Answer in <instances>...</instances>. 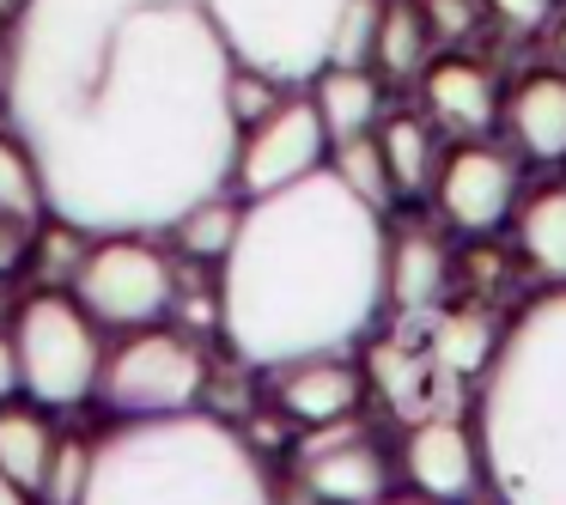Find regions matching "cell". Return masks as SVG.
<instances>
[{
    "mask_svg": "<svg viewBox=\"0 0 566 505\" xmlns=\"http://www.w3.org/2000/svg\"><path fill=\"white\" fill-rule=\"evenodd\" d=\"M98 396L116 420H147V414H184L208 402V354L184 329H128L98 366Z\"/></svg>",
    "mask_w": 566,
    "mask_h": 505,
    "instance_id": "7",
    "label": "cell"
},
{
    "mask_svg": "<svg viewBox=\"0 0 566 505\" xmlns=\"http://www.w3.org/2000/svg\"><path fill=\"white\" fill-rule=\"evenodd\" d=\"M274 378V408H281L293 427H329V420H354L359 396H366V378L347 354H305L286 359V366H269Z\"/></svg>",
    "mask_w": 566,
    "mask_h": 505,
    "instance_id": "13",
    "label": "cell"
},
{
    "mask_svg": "<svg viewBox=\"0 0 566 505\" xmlns=\"http://www.w3.org/2000/svg\"><path fill=\"white\" fill-rule=\"evenodd\" d=\"M298 481H305V493L317 505H371L390 493L396 463L371 432L329 420V427H317L298 444Z\"/></svg>",
    "mask_w": 566,
    "mask_h": 505,
    "instance_id": "11",
    "label": "cell"
},
{
    "mask_svg": "<svg viewBox=\"0 0 566 505\" xmlns=\"http://www.w3.org/2000/svg\"><path fill=\"white\" fill-rule=\"evenodd\" d=\"M463 505H505V499H463Z\"/></svg>",
    "mask_w": 566,
    "mask_h": 505,
    "instance_id": "37",
    "label": "cell"
},
{
    "mask_svg": "<svg viewBox=\"0 0 566 505\" xmlns=\"http://www.w3.org/2000/svg\"><path fill=\"white\" fill-rule=\"evenodd\" d=\"M0 505H31V499H25V493H19L7 475H0Z\"/></svg>",
    "mask_w": 566,
    "mask_h": 505,
    "instance_id": "32",
    "label": "cell"
},
{
    "mask_svg": "<svg viewBox=\"0 0 566 505\" xmlns=\"http://www.w3.org/2000/svg\"><path fill=\"white\" fill-rule=\"evenodd\" d=\"M481 475L505 505H566V286L500 329L475 402Z\"/></svg>",
    "mask_w": 566,
    "mask_h": 505,
    "instance_id": "3",
    "label": "cell"
},
{
    "mask_svg": "<svg viewBox=\"0 0 566 505\" xmlns=\"http://www.w3.org/2000/svg\"><path fill=\"white\" fill-rule=\"evenodd\" d=\"M74 298L98 329H147L165 323L177 305V274L171 256L147 244V232H104L86 244L74 269Z\"/></svg>",
    "mask_w": 566,
    "mask_h": 505,
    "instance_id": "8",
    "label": "cell"
},
{
    "mask_svg": "<svg viewBox=\"0 0 566 505\" xmlns=\"http://www.w3.org/2000/svg\"><path fill=\"white\" fill-rule=\"evenodd\" d=\"M86 481H92V444L86 439H55L50 469H43V487H38V505H80L86 499Z\"/></svg>",
    "mask_w": 566,
    "mask_h": 505,
    "instance_id": "25",
    "label": "cell"
},
{
    "mask_svg": "<svg viewBox=\"0 0 566 505\" xmlns=\"http://www.w3.org/2000/svg\"><path fill=\"white\" fill-rule=\"evenodd\" d=\"M451 244H444L432 225H408V232H390V256H384V298L402 317H432L451 293Z\"/></svg>",
    "mask_w": 566,
    "mask_h": 505,
    "instance_id": "15",
    "label": "cell"
},
{
    "mask_svg": "<svg viewBox=\"0 0 566 505\" xmlns=\"http://www.w3.org/2000/svg\"><path fill=\"white\" fill-rule=\"evenodd\" d=\"M281 98H286L281 80L256 74V67H232V116H238V128L256 123V116H269Z\"/></svg>",
    "mask_w": 566,
    "mask_h": 505,
    "instance_id": "27",
    "label": "cell"
},
{
    "mask_svg": "<svg viewBox=\"0 0 566 505\" xmlns=\"http://www.w3.org/2000/svg\"><path fill=\"white\" fill-rule=\"evenodd\" d=\"M238 225H244V196H238V189H213V196H201L196 208L177 213L171 238H177V250H184L189 262H226Z\"/></svg>",
    "mask_w": 566,
    "mask_h": 505,
    "instance_id": "22",
    "label": "cell"
},
{
    "mask_svg": "<svg viewBox=\"0 0 566 505\" xmlns=\"http://www.w3.org/2000/svg\"><path fill=\"white\" fill-rule=\"evenodd\" d=\"M371 505H432V499H420V493H408V499H390V493H384V499H371Z\"/></svg>",
    "mask_w": 566,
    "mask_h": 505,
    "instance_id": "34",
    "label": "cell"
},
{
    "mask_svg": "<svg viewBox=\"0 0 566 505\" xmlns=\"http://www.w3.org/2000/svg\"><path fill=\"white\" fill-rule=\"evenodd\" d=\"M25 250H31L25 225H19V220H7V213H0V274H13L19 262H25Z\"/></svg>",
    "mask_w": 566,
    "mask_h": 505,
    "instance_id": "30",
    "label": "cell"
},
{
    "mask_svg": "<svg viewBox=\"0 0 566 505\" xmlns=\"http://www.w3.org/2000/svg\"><path fill=\"white\" fill-rule=\"evenodd\" d=\"M232 67L201 0H25L0 92L50 213L153 238L232 189Z\"/></svg>",
    "mask_w": 566,
    "mask_h": 505,
    "instance_id": "1",
    "label": "cell"
},
{
    "mask_svg": "<svg viewBox=\"0 0 566 505\" xmlns=\"http://www.w3.org/2000/svg\"><path fill=\"white\" fill-rule=\"evenodd\" d=\"M505 135L517 159L530 165H566V67H536L500 98Z\"/></svg>",
    "mask_w": 566,
    "mask_h": 505,
    "instance_id": "14",
    "label": "cell"
},
{
    "mask_svg": "<svg viewBox=\"0 0 566 505\" xmlns=\"http://www.w3.org/2000/svg\"><path fill=\"white\" fill-rule=\"evenodd\" d=\"M378 147H384V165H390L396 201L432 189V171H439V140H432V123L396 111V116H384V123H378Z\"/></svg>",
    "mask_w": 566,
    "mask_h": 505,
    "instance_id": "21",
    "label": "cell"
},
{
    "mask_svg": "<svg viewBox=\"0 0 566 505\" xmlns=\"http://www.w3.org/2000/svg\"><path fill=\"white\" fill-rule=\"evenodd\" d=\"M0 213L19 225H38L50 213V196H43V171L31 159V147L19 135H0Z\"/></svg>",
    "mask_w": 566,
    "mask_h": 505,
    "instance_id": "24",
    "label": "cell"
},
{
    "mask_svg": "<svg viewBox=\"0 0 566 505\" xmlns=\"http://www.w3.org/2000/svg\"><path fill=\"white\" fill-rule=\"evenodd\" d=\"M384 256V213L329 165L244 201V225L220 262V335L232 359L269 371L305 354H347L390 311Z\"/></svg>",
    "mask_w": 566,
    "mask_h": 505,
    "instance_id": "2",
    "label": "cell"
},
{
    "mask_svg": "<svg viewBox=\"0 0 566 505\" xmlns=\"http://www.w3.org/2000/svg\"><path fill=\"white\" fill-rule=\"evenodd\" d=\"M548 50H554V62H566V19L554 25V43H548Z\"/></svg>",
    "mask_w": 566,
    "mask_h": 505,
    "instance_id": "33",
    "label": "cell"
},
{
    "mask_svg": "<svg viewBox=\"0 0 566 505\" xmlns=\"http://www.w3.org/2000/svg\"><path fill=\"white\" fill-rule=\"evenodd\" d=\"M420 98H427V116L439 128H451L457 140L469 135H488L500 123V86L481 62L469 55H432L420 67Z\"/></svg>",
    "mask_w": 566,
    "mask_h": 505,
    "instance_id": "16",
    "label": "cell"
},
{
    "mask_svg": "<svg viewBox=\"0 0 566 505\" xmlns=\"http://www.w3.org/2000/svg\"><path fill=\"white\" fill-rule=\"evenodd\" d=\"M311 104H317L323 128H329V147H335V140L371 135L384 123V80L371 67H323L311 80Z\"/></svg>",
    "mask_w": 566,
    "mask_h": 505,
    "instance_id": "18",
    "label": "cell"
},
{
    "mask_svg": "<svg viewBox=\"0 0 566 505\" xmlns=\"http://www.w3.org/2000/svg\"><path fill=\"white\" fill-rule=\"evenodd\" d=\"M80 505H274V487L244 432L184 408L123 420L104 444H92Z\"/></svg>",
    "mask_w": 566,
    "mask_h": 505,
    "instance_id": "4",
    "label": "cell"
},
{
    "mask_svg": "<svg viewBox=\"0 0 566 505\" xmlns=\"http://www.w3.org/2000/svg\"><path fill=\"white\" fill-rule=\"evenodd\" d=\"M378 7L384 0H347L342 7L335 38H329V67H371V50H378Z\"/></svg>",
    "mask_w": 566,
    "mask_h": 505,
    "instance_id": "26",
    "label": "cell"
},
{
    "mask_svg": "<svg viewBox=\"0 0 566 505\" xmlns=\"http://www.w3.org/2000/svg\"><path fill=\"white\" fill-rule=\"evenodd\" d=\"M323 165H329V128H323L311 92H286L269 116L238 128L232 189L244 201H256V196H274V189L323 171Z\"/></svg>",
    "mask_w": 566,
    "mask_h": 505,
    "instance_id": "9",
    "label": "cell"
},
{
    "mask_svg": "<svg viewBox=\"0 0 566 505\" xmlns=\"http://www.w3.org/2000/svg\"><path fill=\"white\" fill-rule=\"evenodd\" d=\"M238 67L311 86L329 67V38L347 0H201Z\"/></svg>",
    "mask_w": 566,
    "mask_h": 505,
    "instance_id": "5",
    "label": "cell"
},
{
    "mask_svg": "<svg viewBox=\"0 0 566 505\" xmlns=\"http://www.w3.org/2000/svg\"><path fill=\"white\" fill-rule=\"evenodd\" d=\"M19 7H25V0H0V13H19Z\"/></svg>",
    "mask_w": 566,
    "mask_h": 505,
    "instance_id": "35",
    "label": "cell"
},
{
    "mask_svg": "<svg viewBox=\"0 0 566 505\" xmlns=\"http://www.w3.org/2000/svg\"><path fill=\"white\" fill-rule=\"evenodd\" d=\"M427 62H432V31H427L420 0H384L378 7V50H371L378 80H420Z\"/></svg>",
    "mask_w": 566,
    "mask_h": 505,
    "instance_id": "20",
    "label": "cell"
},
{
    "mask_svg": "<svg viewBox=\"0 0 566 505\" xmlns=\"http://www.w3.org/2000/svg\"><path fill=\"white\" fill-rule=\"evenodd\" d=\"M481 7H488V13L500 19L505 31H517V38H524V31H542V25H548L560 0H481Z\"/></svg>",
    "mask_w": 566,
    "mask_h": 505,
    "instance_id": "29",
    "label": "cell"
},
{
    "mask_svg": "<svg viewBox=\"0 0 566 505\" xmlns=\"http://www.w3.org/2000/svg\"><path fill=\"white\" fill-rule=\"evenodd\" d=\"M13 347H19V390L38 408H80L98 396V366L104 341L98 323L80 311L67 293H38L13 317Z\"/></svg>",
    "mask_w": 566,
    "mask_h": 505,
    "instance_id": "6",
    "label": "cell"
},
{
    "mask_svg": "<svg viewBox=\"0 0 566 505\" xmlns=\"http://www.w3.org/2000/svg\"><path fill=\"white\" fill-rule=\"evenodd\" d=\"M512 220H517V256H524V269L548 286H566V177H548V183L524 189Z\"/></svg>",
    "mask_w": 566,
    "mask_h": 505,
    "instance_id": "17",
    "label": "cell"
},
{
    "mask_svg": "<svg viewBox=\"0 0 566 505\" xmlns=\"http://www.w3.org/2000/svg\"><path fill=\"white\" fill-rule=\"evenodd\" d=\"M55 451V427H50V408H13L0 402V475L13 481L25 499H38L43 487V469H50Z\"/></svg>",
    "mask_w": 566,
    "mask_h": 505,
    "instance_id": "19",
    "label": "cell"
},
{
    "mask_svg": "<svg viewBox=\"0 0 566 505\" xmlns=\"http://www.w3.org/2000/svg\"><path fill=\"white\" fill-rule=\"evenodd\" d=\"M432 43H463L481 25V0H420Z\"/></svg>",
    "mask_w": 566,
    "mask_h": 505,
    "instance_id": "28",
    "label": "cell"
},
{
    "mask_svg": "<svg viewBox=\"0 0 566 505\" xmlns=\"http://www.w3.org/2000/svg\"><path fill=\"white\" fill-rule=\"evenodd\" d=\"M0 74H7V38H0Z\"/></svg>",
    "mask_w": 566,
    "mask_h": 505,
    "instance_id": "36",
    "label": "cell"
},
{
    "mask_svg": "<svg viewBox=\"0 0 566 505\" xmlns=\"http://www.w3.org/2000/svg\"><path fill=\"white\" fill-rule=\"evenodd\" d=\"M396 469H402L408 493H420V499H432V505H463V499H475L481 481H488L481 475L475 427H463L451 408H444V414L408 420Z\"/></svg>",
    "mask_w": 566,
    "mask_h": 505,
    "instance_id": "12",
    "label": "cell"
},
{
    "mask_svg": "<svg viewBox=\"0 0 566 505\" xmlns=\"http://www.w3.org/2000/svg\"><path fill=\"white\" fill-rule=\"evenodd\" d=\"M329 171L342 177L359 201H371L378 213L396 208V183H390V165H384L378 128H371V135H354V140H335V147H329Z\"/></svg>",
    "mask_w": 566,
    "mask_h": 505,
    "instance_id": "23",
    "label": "cell"
},
{
    "mask_svg": "<svg viewBox=\"0 0 566 505\" xmlns=\"http://www.w3.org/2000/svg\"><path fill=\"white\" fill-rule=\"evenodd\" d=\"M517 189H524V159L517 147H500L488 135L457 140L451 152H439V171H432V201H439V220L463 238H493L517 208Z\"/></svg>",
    "mask_w": 566,
    "mask_h": 505,
    "instance_id": "10",
    "label": "cell"
},
{
    "mask_svg": "<svg viewBox=\"0 0 566 505\" xmlns=\"http://www.w3.org/2000/svg\"><path fill=\"white\" fill-rule=\"evenodd\" d=\"M7 396H19V347H13V335L0 329V402Z\"/></svg>",
    "mask_w": 566,
    "mask_h": 505,
    "instance_id": "31",
    "label": "cell"
}]
</instances>
